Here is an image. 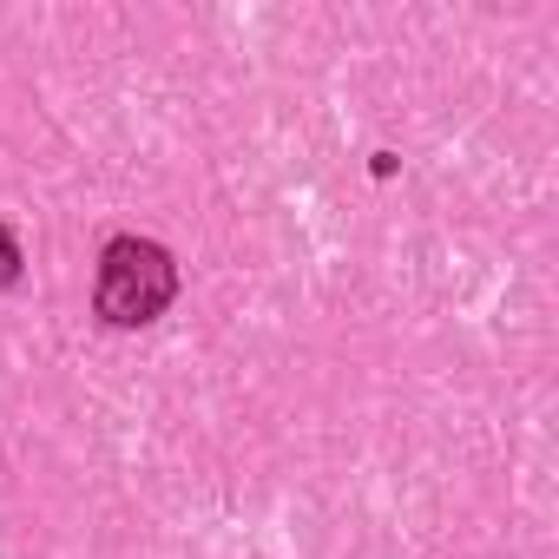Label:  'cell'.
I'll list each match as a JSON object with an SVG mask.
<instances>
[{"mask_svg":"<svg viewBox=\"0 0 559 559\" xmlns=\"http://www.w3.org/2000/svg\"><path fill=\"white\" fill-rule=\"evenodd\" d=\"M93 297H99V317L106 323L139 330V323H152V317L171 310V297H178V263L152 237H112L106 257H99V290Z\"/></svg>","mask_w":559,"mask_h":559,"instance_id":"cell-1","label":"cell"},{"mask_svg":"<svg viewBox=\"0 0 559 559\" xmlns=\"http://www.w3.org/2000/svg\"><path fill=\"white\" fill-rule=\"evenodd\" d=\"M14 276H21V237L0 224V284H14Z\"/></svg>","mask_w":559,"mask_h":559,"instance_id":"cell-2","label":"cell"}]
</instances>
